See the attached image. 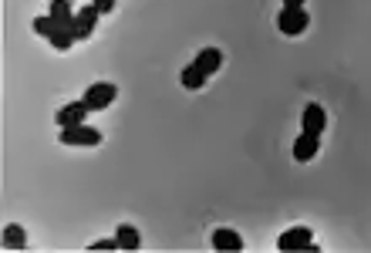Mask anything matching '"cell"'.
<instances>
[{
    "instance_id": "3",
    "label": "cell",
    "mask_w": 371,
    "mask_h": 253,
    "mask_svg": "<svg viewBox=\"0 0 371 253\" xmlns=\"http://www.w3.org/2000/svg\"><path fill=\"white\" fill-rule=\"evenodd\" d=\"M115 95H118V88L115 85H108V81H98V85H91L88 91H85V105H88L91 112H102V108H108L112 101H115Z\"/></svg>"
},
{
    "instance_id": "1",
    "label": "cell",
    "mask_w": 371,
    "mask_h": 253,
    "mask_svg": "<svg viewBox=\"0 0 371 253\" xmlns=\"http://www.w3.org/2000/svg\"><path fill=\"white\" fill-rule=\"evenodd\" d=\"M58 139L64 142V145H102V132L91 125H71V128H61V135Z\"/></svg>"
},
{
    "instance_id": "10",
    "label": "cell",
    "mask_w": 371,
    "mask_h": 253,
    "mask_svg": "<svg viewBox=\"0 0 371 253\" xmlns=\"http://www.w3.org/2000/svg\"><path fill=\"white\" fill-rule=\"evenodd\" d=\"M51 21L64 31H75V14H71V4L68 0H51Z\"/></svg>"
},
{
    "instance_id": "7",
    "label": "cell",
    "mask_w": 371,
    "mask_h": 253,
    "mask_svg": "<svg viewBox=\"0 0 371 253\" xmlns=\"http://www.w3.org/2000/svg\"><path fill=\"white\" fill-rule=\"evenodd\" d=\"M318 149H320V135L304 132V135H297V142H294V159L297 162H310V159L318 155Z\"/></svg>"
},
{
    "instance_id": "9",
    "label": "cell",
    "mask_w": 371,
    "mask_h": 253,
    "mask_svg": "<svg viewBox=\"0 0 371 253\" xmlns=\"http://www.w3.org/2000/svg\"><path fill=\"white\" fill-rule=\"evenodd\" d=\"M324 125H328V115H324V108H320V105H308V108H304V132L320 135Z\"/></svg>"
},
{
    "instance_id": "11",
    "label": "cell",
    "mask_w": 371,
    "mask_h": 253,
    "mask_svg": "<svg viewBox=\"0 0 371 253\" xmlns=\"http://www.w3.org/2000/svg\"><path fill=\"white\" fill-rule=\"evenodd\" d=\"M213 247L216 250H244V240H240V233H233V229H216L213 233Z\"/></svg>"
},
{
    "instance_id": "17",
    "label": "cell",
    "mask_w": 371,
    "mask_h": 253,
    "mask_svg": "<svg viewBox=\"0 0 371 253\" xmlns=\"http://www.w3.org/2000/svg\"><path fill=\"white\" fill-rule=\"evenodd\" d=\"M91 4H95V7H98L102 14H112V11H115V0H91Z\"/></svg>"
},
{
    "instance_id": "4",
    "label": "cell",
    "mask_w": 371,
    "mask_h": 253,
    "mask_svg": "<svg viewBox=\"0 0 371 253\" xmlns=\"http://www.w3.org/2000/svg\"><path fill=\"white\" fill-rule=\"evenodd\" d=\"M314 237H310L308 227H297V229H287V233H281V240H277V247H281L283 253L291 250H318V243H310Z\"/></svg>"
},
{
    "instance_id": "5",
    "label": "cell",
    "mask_w": 371,
    "mask_h": 253,
    "mask_svg": "<svg viewBox=\"0 0 371 253\" xmlns=\"http://www.w3.org/2000/svg\"><path fill=\"white\" fill-rule=\"evenodd\" d=\"M98 17H102V11L91 4V7H81V11L75 14V38L78 41H88L91 34H95V24H98Z\"/></svg>"
},
{
    "instance_id": "8",
    "label": "cell",
    "mask_w": 371,
    "mask_h": 253,
    "mask_svg": "<svg viewBox=\"0 0 371 253\" xmlns=\"http://www.w3.org/2000/svg\"><path fill=\"white\" fill-rule=\"evenodd\" d=\"M192 64H196V68H199V71L209 78V75H216V71H219V64H223V54H219L216 48H206V51H199V54H196V61H192Z\"/></svg>"
},
{
    "instance_id": "12",
    "label": "cell",
    "mask_w": 371,
    "mask_h": 253,
    "mask_svg": "<svg viewBox=\"0 0 371 253\" xmlns=\"http://www.w3.org/2000/svg\"><path fill=\"white\" fill-rule=\"evenodd\" d=\"M4 247H7V250H24V247H27V233L17 227V223H11V227L4 229Z\"/></svg>"
},
{
    "instance_id": "18",
    "label": "cell",
    "mask_w": 371,
    "mask_h": 253,
    "mask_svg": "<svg viewBox=\"0 0 371 253\" xmlns=\"http://www.w3.org/2000/svg\"><path fill=\"white\" fill-rule=\"evenodd\" d=\"M283 7H304V0H283Z\"/></svg>"
},
{
    "instance_id": "13",
    "label": "cell",
    "mask_w": 371,
    "mask_h": 253,
    "mask_svg": "<svg viewBox=\"0 0 371 253\" xmlns=\"http://www.w3.org/2000/svg\"><path fill=\"white\" fill-rule=\"evenodd\" d=\"M115 240H118V247H122V250H139L142 247V240H139V229L135 227H118V233H115Z\"/></svg>"
},
{
    "instance_id": "14",
    "label": "cell",
    "mask_w": 371,
    "mask_h": 253,
    "mask_svg": "<svg viewBox=\"0 0 371 253\" xmlns=\"http://www.w3.org/2000/svg\"><path fill=\"white\" fill-rule=\"evenodd\" d=\"M182 88H189V91H196V88H203L206 81H209V78L203 75V71H199V68H196V64H189V68H182Z\"/></svg>"
},
{
    "instance_id": "16",
    "label": "cell",
    "mask_w": 371,
    "mask_h": 253,
    "mask_svg": "<svg viewBox=\"0 0 371 253\" xmlns=\"http://www.w3.org/2000/svg\"><path fill=\"white\" fill-rule=\"evenodd\" d=\"M91 250H122V247H118V240H98L91 243Z\"/></svg>"
},
{
    "instance_id": "6",
    "label": "cell",
    "mask_w": 371,
    "mask_h": 253,
    "mask_svg": "<svg viewBox=\"0 0 371 253\" xmlns=\"http://www.w3.org/2000/svg\"><path fill=\"white\" fill-rule=\"evenodd\" d=\"M91 108L85 105V101H71V105H64L61 112H58V125L61 128H71V125H81L85 122V115H88Z\"/></svg>"
},
{
    "instance_id": "15",
    "label": "cell",
    "mask_w": 371,
    "mask_h": 253,
    "mask_svg": "<svg viewBox=\"0 0 371 253\" xmlns=\"http://www.w3.org/2000/svg\"><path fill=\"white\" fill-rule=\"evenodd\" d=\"M34 31H38L41 38H51V31H54L51 14H48V17H38V21H34Z\"/></svg>"
},
{
    "instance_id": "2",
    "label": "cell",
    "mask_w": 371,
    "mask_h": 253,
    "mask_svg": "<svg viewBox=\"0 0 371 253\" xmlns=\"http://www.w3.org/2000/svg\"><path fill=\"white\" fill-rule=\"evenodd\" d=\"M310 24V17H308V11L304 7H283L281 11V17H277V27H281L283 34H304V27Z\"/></svg>"
}]
</instances>
